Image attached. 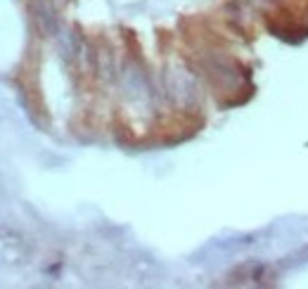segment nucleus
<instances>
[{
	"instance_id": "obj_1",
	"label": "nucleus",
	"mask_w": 308,
	"mask_h": 289,
	"mask_svg": "<svg viewBox=\"0 0 308 289\" xmlns=\"http://www.w3.org/2000/svg\"><path fill=\"white\" fill-rule=\"evenodd\" d=\"M33 12H36V19H38L40 28L48 36H57L59 33V17H57L53 0H36L33 2Z\"/></svg>"
},
{
	"instance_id": "obj_2",
	"label": "nucleus",
	"mask_w": 308,
	"mask_h": 289,
	"mask_svg": "<svg viewBox=\"0 0 308 289\" xmlns=\"http://www.w3.org/2000/svg\"><path fill=\"white\" fill-rule=\"evenodd\" d=\"M57 38H59V50H62V55L67 57V59L76 57V53H79V41L74 38L71 31H59Z\"/></svg>"
}]
</instances>
